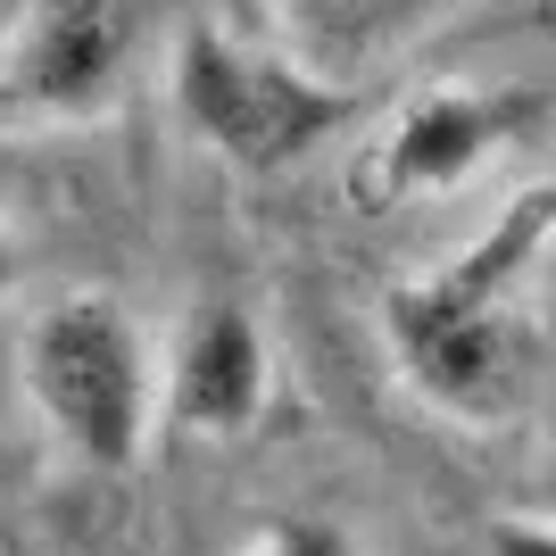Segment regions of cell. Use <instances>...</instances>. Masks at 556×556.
<instances>
[{
	"instance_id": "obj_4",
	"label": "cell",
	"mask_w": 556,
	"mask_h": 556,
	"mask_svg": "<svg viewBox=\"0 0 556 556\" xmlns=\"http://www.w3.org/2000/svg\"><path fill=\"white\" fill-rule=\"evenodd\" d=\"M134 75V0H34L17 34V84L42 116H100Z\"/></svg>"
},
{
	"instance_id": "obj_8",
	"label": "cell",
	"mask_w": 556,
	"mask_h": 556,
	"mask_svg": "<svg viewBox=\"0 0 556 556\" xmlns=\"http://www.w3.org/2000/svg\"><path fill=\"white\" fill-rule=\"evenodd\" d=\"M490 556H556V523H498Z\"/></svg>"
},
{
	"instance_id": "obj_3",
	"label": "cell",
	"mask_w": 556,
	"mask_h": 556,
	"mask_svg": "<svg viewBox=\"0 0 556 556\" xmlns=\"http://www.w3.org/2000/svg\"><path fill=\"white\" fill-rule=\"evenodd\" d=\"M391 349H399V374L416 382L441 416L457 424H498L515 407V332L507 316H473V307H448L432 300L424 282L391 291Z\"/></svg>"
},
{
	"instance_id": "obj_2",
	"label": "cell",
	"mask_w": 556,
	"mask_h": 556,
	"mask_svg": "<svg viewBox=\"0 0 556 556\" xmlns=\"http://www.w3.org/2000/svg\"><path fill=\"white\" fill-rule=\"evenodd\" d=\"M175 100H184L191 134L208 141L216 159L250 166V175L291 166L300 150H316V141L332 134V116H341V100H332L325 84L291 75L282 59H266V50H241L232 34H216V25L184 34V50H175Z\"/></svg>"
},
{
	"instance_id": "obj_1",
	"label": "cell",
	"mask_w": 556,
	"mask_h": 556,
	"mask_svg": "<svg viewBox=\"0 0 556 556\" xmlns=\"http://www.w3.org/2000/svg\"><path fill=\"white\" fill-rule=\"evenodd\" d=\"M17 374L34 416L67 441V457H84L92 473H125L141 457L150 407H159V366H150V341L125 316V300H109V291L50 300L25 325Z\"/></svg>"
},
{
	"instance_id": "obj_9",
	"label": "cell",
	"mask_w": 556,
	"mask_h": 556,
	"mask_svg": "<svg viewBox=\"0 0 556 556\" xmlns=\"http://www.w3.org/2000/svg\"><path fill=\"white\" fill-rule=\"evenodd\" d=\"M17 291V250H9V232H0V300Z\"/></svg>"
},
{
	"instance_id": "obj_11",
	"label": "cell",
	"mask_w": 556,
	"mask_h": 556,
	"mask_svg": "<svg viewBox=\"0 0 556 556\" xmlns=\"http://www.w3.org/2000/svg\"><path fill=\"white\" fill-rule=\"evenodd\" d=\"M0 191H9V175H0Z\"/></svg>"
},
{
	"instance_id": "obj_10",
	"label": "cell",
	"mask_w": 556,
	"mask_h": 556,
	"mask_svg": "<svg viewBox=\"0 0 556 556\" xmlns=\"http://www.w3.org/2000/svg\"><path fill=\"white\" fill-rule=\"evenodd\" d=\"M307 9H316V17H357L366 0H307Z\"/></svg>"
},
{
	"instance_id": "obj_7",
	"label": "cell",
	"mask_w": 556,
	"mask_h": 556,
	"mask_svg": "<svg viewBox=\"0 0 556 556\" xmlns=\"http://www.w3.org/2000/svg\"><path fill=\"white\" fill-rule=\"evenodd\" d=\"M250 556H357V540L341 523H316V515H282V523H266Z\"/></svg>"
},
{
	"instance_id": "obj_6",
	"label": "cell",
	"mask_w": 556,
	"mask_h": 556,
	"mask_svg": "<svg viewBox=\"0 0 556 556\" xmlns=\"http://www.w3.org/2000/svg\"><path fill=\"white\" fill-rule=\"evenodd\" d=\"M507 141V109L482 92H424L399 109L391 141H382V175L391 191H457L465 175H482V159Z\"/></svg>"
},
{
	"instance_id": "obj_5",
	"label": "cell",
	"mask_w": 556,
	"mask_h": 556,
	"mask_svg": "<svg viewBox=\"0 0 556 556\" xmlns=\"http://www.w3.org/2000/svg\"><path fill=\"white\" fill-rule=\"evenodd\" d=\"M266 391H275V349H266L250 307H200L159 374L166 416L191 441H241L266 416Z\"/></svg>"
}]
</instances>
